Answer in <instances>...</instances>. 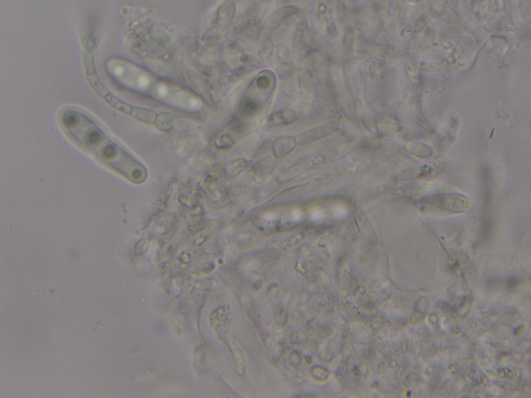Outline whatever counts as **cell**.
<instances>
[{"label":"cell","mask_w":531,"mask_h":398,"mask_svg":"<svg viewBox=\"0 0 531 398\" xmlns=\"http://www.w3.org/2000/svg\"><path fill=\"white\" fill-rule=\"evenodd\" d=\"M406 148L411 154L421 158H428L432 154L429 146L420 142L409 141L407 143Z\"/></svg>","instance_id":"8fae6325"},{"label":"cell","mask_w":531,"mask_h":398,"mask_svg":"<svg viewBox=\"0 0 531 398\" xmlns=\"http://www.w3.org/2000/svg\"><path fill=\"white\" fill-rule=\"evenodd\" d=\"M88 78L91 86L100 95L104 98L109 94V92L105 88L97 73L88 76Z\"/></svg>","instance_id":"5bb4252c"},{"label":"cell","mask_w":531,"mask_h":398,"mask_svg":"<svg viewBox=\"0 0 531 398\" xmlns=\"http://www.w3.org/2000/svg\"><path fill=\"white\" fill-rule=\"evenodd\" d=\"M292 70H293V68L291 64L284 63L279 68L278 73L282 79H287L291 75Z\"/></svg>","instance_id":"ac0fdd59"},{"label":"cell","mask_w":531,"mask_h":398,"mask_svg":"<svg viewBox=\"0 0 531 398\" xmlns=\"http://www.w3.org/2000/svg\"><path fill=\"white\" fill-rule=\"evenodd\" d=\"M96 44V39L94 35L90 34L86 37L83 41V46L85 50L88 52H93Z\"/></svg>","instance_id":"e0dca14e"},{"label":"cell","mask_w":531,"mask_h":398,"mask_svg":"<svg viewBox=\"0 0 531 398\" xmlns=\"http://www.w3.org/2000/svg\"><path fill=\"white\" fill-rule=\"evenodd\" d=\"M104 98L112 107L135 118L138 121L148 125H153L155 123L157 114L152 110L130 105L119 100L110 92Z\"/></svg>","instance_id":"3957f363"},{"label":"cell","mask_w":531,"mask_h":398,"mask_svg":"<svg viewBox=\"0 0 531 398\" xmlns=\"http://www.w3.org/2000/svg\"><path fill=\"white\" fill-rule=\"evenodd\" d=\"M278 164L277 158L271 156L262 159L256 165L254 177L258 181H264L271 176Z\"/></svg>","instance_id":"277c9868"},{"label":"cell","mask_w":531,"mask_h":398,"mask_svg":"<svg viewBox=\"0 0 531 398\" xmlns=\"http://www.w3.org/2000/svg\"><path fill=\"white\" fill-rule=\"evenodd\" d=\"M258 103L252 98H245L240 104V111L245 115L250 116L254 114L258 110Z\"/></svg>","instance_id":"4fadbf2b"},{"label":"cell","mask_w":531,"mask_h":398,"mask_svg":"<svg viewBox=\"0 0 531 398\" xmlns=\"http://www.w3.org/2000/svg\"><path fill=\"white\" fill-rule=\"evenodd\" d=\"M231 350L234 365L237 370V372L238 374L243 375L246 368L245 355L240 347L238 346L233 340H232Z\"/></svg>","instance_id":"7c38bea8"},{"label":"cell","mask_w":531,"mask_h":398,"mask_svg":"<svg viewBox=\"0 0 531 398\" xmlns=\"http://www.w3.org/2000/svg\"><path fill=\"white\" fill-rule=\"evenodd\" d=\"M83 58L85 69L88 76L96 73L94 56L93 52L85 51L84 52Z\"/></svg>","instance_id":"9a60e30c"},{"label":"cell","mask_w":531,"mask_h":398,"mask_svg":"<svg viewBox=\"0 0 531 398\" xmlns=\"http://www.w3.org/2000/svg\"><path fill=\"white\" fill-rule=\"evenodd\" d=\"M297 118L296 112L292 110H283L276 112L269 116L268 122L273 127L286 126L294 122Z\"/></svg>","instance_id":"52a82bcc"},{"label":"cell","mask_w":531,"mask_h":398,"mask_svg":"<svg viewBox=\"0 0 531 398\" xmlns=\"http://www.w3.org/2000/svg\"><path fill=\"white\" fill-rule=\"evenodd\" d=\"M154 124L158 130L168 132L175 128L177 118L174 114L162 112L157 114Z\"/></svg>","instance_id":"30bf717a"},{"label":"cell","mask_w":531,"mask_h":398,"mask_svg":"<svg viewBox=\"0 0 531 398\" xmlns=\"http://www.w3.org/2000/svg\"><path fill=\"white\" fill-rule=\"evenodd\" d=\"M107 160L110 161V165L132 182L141 183L147 178L145 167L124 150L118 149L117 146L114 153Z\"/></svg>","instance_id":"6da1fadb"},{"label":"cell","mask_w":531,"mask_h":398,"mask_svg":"<svg viewBox=\"0 0 531 398\" xmlns=\"http://www.w3.org/2000/svg\"><path fill=\"white\" fill-rule=\"evenodd\" d=\"M221 145L223 148H228L234 144L233 140L228 135L223 136L221 139Z\"/></svg>","instance_id":"ffe728a7"},{"label":"cell","mask_w":531,"mask_h":398,"mask_svg":"<svg viewBox=\"0 0 531 398\" xmlns=\"http://www.w3.org/2000/svg\"><path fill=\"white\" fill-rule=\"evenodd\" d=\"M262 45L261 51L262 56L264 59H268L272 55L273 49V44L270 41H268L267 40H266L265 42H263Z\"/></svg>","instance_id":"d6986e66"},{"label":"cell","mask_w":531,"mask_h":398,"mask_svg":"<svg viewBox=\"0 0 531 398\" xmlns=\"http://www.w3.org/2000/svg\"><path fill=\"white\" fill-rule=\"evenodd\" d=\"M256 85L261 90L268 89L271 86L270 78L265 75L259 76L256 81Z\"/></svg>","instance_id":"2e32d148"},{"label":"cell","mask_w":531,"mask_h":398,"mask_svg":"<svg viewBox=\"0 0 531 398\" xmlns=\"http://www.w3.org/2000/svg\"><path fill=\"white\" fill-rule=\"evenodd\" d=\"M430 202L436 208L455 214L467 213L473 206L469 197L460 193L437 194L431 197Z\"/></svg>","instance_id":"7a4b0ae2"},{"label":"cell","mask_w":531,"mask_h":398,"mask_svg":"<svg viewBox=\"0 0 531 398\" xmlns=\"http://www.w3.org/2000/svg\"><path fill=\"white\" fill-rule=\"evenodd\" d=\"M330 133L324 128H316L302 133L296 140L298 143L305 145L326 137Z\"/></svg>","instance_id":"9c48e42d"},{"label":"cell","mask_w":531,"mask_h":398,"mask_svg":"<svg viewBox=\"0 0 531 398\" xmlns=\"http://www.w3.org/2000/svg\"><path fill=\"white\" fill-rule=\"evenodd\" d=\"M296 138L283 137L278 139L273 144L274 156L278 158L284 157L291 153L296 147Z\"/></svg>","instance_id":"5b68a950"},{"label":"cell","mask_w":531,"mask_h":398,"mask_svg":"<svg viewBox=\"0 0 531 398\" xmlns=\"http://www.w3.org/2000/svg\"><path fill=\"white\" fill-rule=\"evenodd\" d=\"M299 9L294 6H285L277 9L270 17V22L273 26L278 25L289 18L295 16Z\"/></svg>","instance_id":"ba28073f"},{"label":"cell","mask_w":531,"mask_h":398,"mask_svg":"<svg viewBox=\"0 0 531 398\" xmlns=\"http://www.w3.org/2000/svg\"><path fill=\"white\" fill-rule=\"evenodd\" d=\"M236 11V5L233 2L227 1L222 4L218 11V23L222 27L230 25L235 18Z\"/></svg>","instance_id":"8992f818"},{"label":"cell","mask_w":531,"mask_h":398,"mask_svg":"<svg viewBox=\"0 0 531 398\" xmlns=\"http://www.w3.org/2000/svg\"><path fill=\"white\" fill-rule=\"evenodd\" d=\"M292 341H294L293 342L294 343H298L300 342V335L297 334V333H295V334H294L293 336H292Z\"/></svg>","instance_id":"44dd1931"}]
</instances>
